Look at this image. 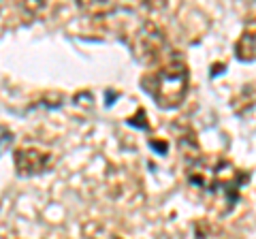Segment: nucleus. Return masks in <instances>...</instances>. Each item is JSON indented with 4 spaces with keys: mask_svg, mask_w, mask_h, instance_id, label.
<instances>
[{
    "mask_svg": "<svg viewBox=\"0 0 256 239\" xmlns=\"http://www.w3.org/2000/svg\"><path fill=\"white\" fill-rule=\"evenodd\" d=\"M186 178L192 186L201 188L207 194H222L228 210L239 201V192L246 182H250V171H242L226 158L192 156L186 164Z\"/></svg>",
    "mask_w": 256,
    "mask_h": 239,
    "instance_id": "f257e3e1",
    "label": "nucleus"
},
{
    "mask_svg": "<svg viewBox=\"0 0 256 239\" xmlns=\"http://www.w3.org/2000/svg\"><path fill=\"white\" fill-rule=\"evenodd\" d=\"M141 88L160 109H178L188 96L190 70L182 58H171L158 70H150L143 75Z\"/></svg>",
    "mask_w": 256,
    "mask_h": 239,
    "instance_id": "f03ea898",
    "label": "nucleus"
},
{
    "mask_svg": "<svg viewBox=\"0 0 256 239\" xmlns=\"http://www.w3.org/2000/svg\"><path fill=\"white\" fill-rule=\"evenodd\" d=\"M13 160H15V169H18V173L30 178V175H38V173L50 169L52 166V154L43 152V150H36V148H20V150H15Z\"/></svg>",
    "mask_w": 256,
    "mask_h": 239,
    "instance_id": "7ed1b4c3",
    "label": "nucleus"
},
{
    "mask_svg": "<svg viewBox=\"0 0 256 239\" xmlns=\"http://www.w3.org/2000/svg\"><path fill=\"white\" fill-rule=\"evenodd\" d=\"M235 56L242 62H254L256 60V26L246 28L242 36L235 43Z\"/></svg>",
    "mask_w": 256,
    "mask_h": 239,
    "instance_id": "20e7f679",
    "label": "nucleus"
},
{
    "mask_svg": "<svg viewBox=\"0 0 256 239\" xmlns=\"http://www.w3.org/2000/svg\"><path fill=\"white\" fill-rule=\"evenodd\" d=\"M194 239H228L224 228H220L216 222L198 220L194 222Z\"/></svg>",
    "mask_w": 256,
    "mask_h": 239,
    "instance_id": "39448f33",
    "label": "nucleus"
},
{
    "mask_svg": "<svg viewBox=\"0 0 256 239\" xmlns=\"http://www.w3.org/2000/svg\"><path fill=\"white\" fill-rule=\"evenodd\" d=\"M79 6H82L84 11L94 13V15H98V13H107V11H114V9H116L114 4H94V2H79Z\"/></svg>",
    "mask_w": 256,
    "mask_h": 239,
    "instance_id": "423d86ee",
    "label": "nucleus"
}]
</instances>
